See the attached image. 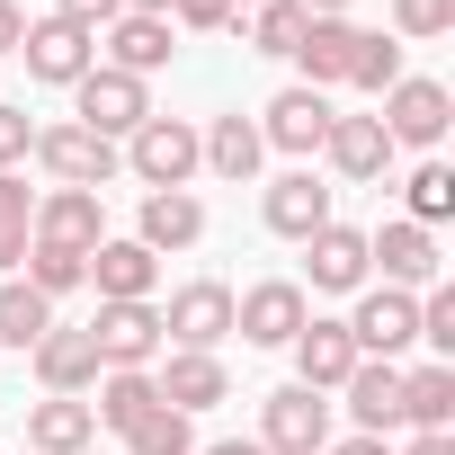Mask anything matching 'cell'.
<instances>
[{"instance_id": "ac0fdd59", "label": "cell", "mask_w": 455, "mask_h": 455, "mask_svg": "<svg viewBox=\"0 0 455 455\" xmlns=\"http://www.w3.org/2000/svg\"><path fill=\"white\" fill-rule=\"evenodd\" d=\"M322 223H331V188H322L313 170H286V179L268 188V233H277V242H313Z\"/></svg>"}, {"instance_id": "603a6c76", "label": "cell", "mask_w": 455, "mask_h": 455, "mask_svg": "<svg viewBox=\"0 0 455 455\" xmlns=\"http://www.w3.org/2000/svg\"><path fill=\"white\" fill-rule=\"evenodd\" d=\"M28 357H36L45 393H90V384H99V348H90V331H63V322H54Z\"/></svg>"}, {"instance_id": "b9f144b4", "label": "cell", "mask_w": 455, "mask_h": 455, "mask_svg": "<svg viewBox=\"0 0 455 455\" xmlns=\"http://www.w3.org/2000/svg\"><path fill=\"white\" fill-rule=\"evenodd\" d=\"M411 455H455V428H419V437H411Z\"/></svg>"}, {"instance_id": "2e32d148", "label": "cell", "mask_w": 455, "mask_h": 455, "mask_svg": "<svg viewBox=\"0 0 455 455\" xmlns=\"http://www.w3.org/2000/svg\"><path fill=\"white\" fill-rule=\"evenodd\" d=\"M348 366H357L348 322H304V331H295V384H304V393H339Z\"/></svg>"}, {"instance_id": "6da1fadb", "label": "cell", "mask_w": 455, "mask_h": 455, "mask_svg": "<svg viewBox=\"0 0 455 455\" xmlns=\"http://www.w3.org/2000/svg\"><path fill=\"white\" fill-rule=\"evenodd\" d=\"M125 170H134L143 188H188V179L205 170V143H196L188 116H143V125L125 134Z\"/></svg>"}, {"instance_id": "cb8c5ba5", "label": "cell", "mask_w": 455, "mask_h": 455, "mask_svg": "<svg viewBox=\"0 0 455 455\" xmlns=\"http://www.w3.org/2000/svg\"><path fill=\"white\" fill-rule=\"evenodd\" d=\"M90 437H99V419H90L81 393H45V402L28 411V446H36V455H81Z\"/></svg>"}, {"instance_id": "ab89813d", "label": "cell", "mask_w": 455, "mask_h": 455, "mask_svg": "<svg viewBox=\"0 0 455 455\" xmlns=\"http://www.w3.org/2000/svg\"><path fill=\"white\" fill-rule=\"evenodd\" d=\"M54 19H72V28H108L116 0H54Z\"/></svg>"}, {"instance_id": "f1b7e54d", "label": "cell", "mask_w": 455, "mask_h": 455, "mask_svg": "<svg viewBox=\"0 0 455 455\" xmlns=\"http://www.w3.org/2000/svg\"><path fill=\"white\" fill-rule=\"evenodd\" d=\"M54 331V304L28 286V277H0V339H10V348H36Z\"/></svg>"}, {"instance_id": "ffe728a7", "label": "cell", "mask_w": 455, "mask_h": 455, "mask_svg": "<svg viewBox=\"0 0 455 455\" xmlns=\"http://www.w3.org/2000/svg\"><path fill=\"white\" fill-rule=\"evenodd\" d=\"M134 242H143L152 259H161V251L205 242V205H196L188 188H152V196H143V233H134Z\"/></svg>"}, {"instance_id": "8992f818", "label": "cell", "mask_w": 455, "mask_h": 455, "mask_svg": "<svg viewBox=\"0 0 455 455\" xmlns=\"http://www.w3.org/2000/svg\"><path fill=\"white\" fill-rule=\"evenodd\" d=\"M313 322V304H304V286L295 277H268V286H251V295H233V331L251 339V348H295V331Z\"/></svg>"}, {"instance_id": "d590c367", "label": "cell", "mask_w": 455, "mask_h": 455, "mask_svg": "<svg viewBox=\"0 0 455 455\" xmlns=\"http://www.w3.org/2000/svg\"><path fill=\"white\" fill-rule=\"evenodd\" d=\"M419 339L428 348H455V286H428L419 295Z\"/></svg>"}, {"instance_id": "7bdbcfd3", "label": "cell", "mask_w": 455, "mask_h": 455, "mask_svg": "<svg viewBox=\"0 0 455 455\" xmlns=\"http://www.w3.org/2000/svg\"><path fill=\"white\" fill-rule=\"evenodd\" d=\"M19 259H28V233H0V277H10Z\"/></svg>"}, {"instance_id": "44dd1931", "label": "cell", "mask_w": 455, "mask_h": 455, "mask_svg": "<svg viewBox=\"0 0 455 455\" xmlns=\"http://www.w3.org/2000/svg\"><path fill=\"white\" fill-rule=\"evenodd\" d=\"M152 384H161L170 411H214L223 393H233V384H223V357H205V348H170V366Z\"/></svg>"}, {"instance_id": "83f0119b", "label": "cell", "mask_w": 455, "mask_h": 455, "mask_svg": "<svg viewBox=\"0 0 455 455\" xmlns=\"http://www.w3.org/2000/svg\"><path fill=\"white\" fill-rule=\"evenodd\" d=\"M152 411H161V384H152V375H99V402H90V419H108V428L125 437V428H143Z\"/></svg>"}, {"instance_id": "f35d334b", "label": "cell", "mask_w": 455, "mask_h": 455, "mask_svg": "<svg viewBox=\"0 0 455 455\" xmlns=\"http://www.w3.org/2000/svg\"><path fill=\"white\" fill-rule=\"evenodd\" d=\"M170 28H233V0H170Z\"/></svg>"}, {"instance_id": "30bf717a", "label": "cell", "mask_w": 455, "mask_h": 455, "mask_svg": "<svg viewBox=\"0 0 455 455\" xmlns=\"http://www.w3.org/2000/svg\"><path fill=\"white\" fill-rule=\"evenodd\" d=\"M161 339H179V348H223L233 339V286H214V277H196V286H179L170 295V313H161Z\"/></svg>"}, {"instance_id": "7c38bea8", "label": "cell", "mask_w": 455, "mask_h": 455, "mask_svg": "<svg viewBox=\"0 0 455 455\" xmlns=\"http://www.w3.org/2000/svg\"><path fill=\"white\" fill-rule=\"evenodd\" d=\"M331 116H339V108H331L322 90H304V81H295V90H277V99H268V116H259V143H277V152L313 161V152H322V134H331Z\"/></svg>"}, {"instance_id": "277c9868", "label": "cell", "mask_w": 455, "mask_h": 455, "mask_svg": "<svg viewBox=\"0 0 455 455\" xmlns=\"http://www.w3.org/2000/svg\"><path fill=\"white\" fill-rule=\"evenodd\" d=\"M36 161L54 170V188H90V196L125 170V152H116L108 134H90V125H45V134H36Z\"/></svg>"}, {"instance_id": "1f68e13d", "label": "cell", "mask_w": 455, "mask_h": 455, "mask_svg": "<svg viewBox=\"0 0 455 455\" xmlns=\"http://www.w3.org/2000/svg\"><path fill=\"white\" fill-rule=\"evenodd\" d=\"M125 455H196V428H188V411H152L143 428H125Z\"/></svg>"}, {"instance_id": "5bb4252c", "label": "cell", "mask_w": 455, "mask_h": 455, "mask_svg": "<svg viewBox=\"0 0 455 455\" xmlns=\"http://www.w3.org/2000/svg\"><path fill=\"white\" fill-rule=\"evenodd\" d=\"M339 393H348L357 437H393V428H402V366H393V357H357Z\"/></svg>"}, {"instance_id": "5b68a950", "label": "cell", "mask_w": 455, "mask_h": 455, "mask_svg": "<svg viewBox=\"0 0 455 455\" xmlns=\"http://www.w3.org/2000/svg\"><path fill=\"white\" fill-rule=\"evenodd\" d=\"M446 116H455V99H446L437 81H411V72H402V81L384 90V116H375V125L393 134V152H402V143H411V152H437V143H446Z\"/></svg>"}, {"instance_id": "ee69618b", "label": "cell", "mask_w": 455, "mask_h": 455, "mask_svg": "<svg viewBox=\"0 0 455 455\" xmlns=\"http://www.w3.org/2000/svg\"><path fill=\"white\" fill-rule=\"evenodd\" d=\"M205 455H268V446H259V437H214Z\"/></svg>"}, {"instance_id": "8fae6325", "label": "cell", "mask_w": 455, "mask_h": 455, "mask_svg": "<svg viewBox=\"0 0 455 455\" xmlns=\"http://www.w3.org/2000/svg\"><path fill=\"white\" fill-rule=\"evenodd\" d=\"M28 242L99 251V242H108V205H99L90 188H54V196H36V214H28Z\"/></svg>"}, {"instance_id": "4fadbf2b", "label": "cell", "mask_w": 455, "mask_h": 455, "mask_svg": "<svg viewBox=\"0 0 455 455\" xmlns=\"http://www.w3.org/2000/svg\"><path fill=\"white\" fill-rule=\"evenodd\" d=\"M99 54H108V72H134V81H152V72L179 54V28H170V19H143V10H116Z\"/></svg>"}, {"instance_id": "c3c4849f", "label": "cell", "mask_w": 455, "mask_h": 455, "mask_svg": "<svg viewBox=\"0 0 455 455\" xmlns=\"http://www.w3.org/2000/svg\"><path fill=\"white\" fill-rule=\"evenodd\" d=\"M242 10H259V0H233V19H242Z\"/></svg>"}, {"instance_id": "7402d4cb", "label": "cell", "mask_w": 455, "mask_h": 455, "mask_svg": "<svg viewBox=\"0 0 455 455\" xmlns=\"http://www.w3.org/2000/svg\"><path fill=\"white\" fill-rule=\"evenodd\" d=\"M322 152H331V170H339V179H384V161H393V134H384L375 116H331Z\"/></svg>"}, {"instance_id": "484cf974", "label": "cell", "mask_w": 455, "mask_h": 455, "mask_svg": "<svg viewBox=\"0 0 455 455\" xmlns=\"http://www.w3.org/2000/svg\"><path fill=\"white\" fill-rule=\"evenodd\" d=\"M196 143H205V170H214V179H233V188L268 161V143H259V125H251V116H214Z\"/></svg>"}, {"instance_id": "d6986e66", "label": "cell", "mask_w": 455, "mask_h": 455, "mask_svg": "<svg viewBox=\"0 0 455 455\" xmlns=\"http://www.w3.org/2000/svg\"><path fill=\"white\" fill-rule=\"evenodd\" d=\"M152 251L143 242H99L90 251V286H99V304H152Z\"/></svg>"}, {"instance_id": "ba28073f", "label": "cell", "mask_w": 455, "mask_h": 455, "mask_svg": "<svg viewBox=\"0 0 455 455\" xmlns=\"http://www.w3.org/2000/svg\"><path fill=\"white\" fill-rule=\"evenodd\" d=\"M348 339H357V357H393V366H402V348L419 339V295H402V286H375V295H357V313H348Z\"/></svg>"}, {"instance_id": "7a4b0ae2", "label": "cell", "mask_w": 455, "mask_h": 455, "mask_svg": "<svg viewBox=\"0 0 455 455\" xmlns=\"http://www.w3.org/2000/svg\"><path fill=\"white\" fill-rule=\"evenodd\" d=\"M90 348H99V375H152V357H161V304H99Z\"/></svg>"}, {"instance_id": "e575fe53", "label": "cell", "mask_w": 455, "mask_h": 455, "mask_svg": "<svg viewBox=\"0 0 455 455\" xmlns=\"http://www.w3.org/2000/svg\"><path fill=\"white\" fill-rule=\"evenodd\" d=\"M393 28L428 45V36H446V28H455V0H393Z\"/></svg>"}, {"instance_id": "4dcf8cb0", "label": "cell", "mask_w": 455, "mask_h": 455, "mask_svg": "<svg viewBox=\"0 0 455 455\" xmlns=\"http://www.w3.org/2000/svg\"><path fill=\"white\" fill-rule=\"evenodd\" d=\"M304 28H313V10H295V0H259V10H251V45H259V54H286V63H295Z\"/></svg>"}, {"instance_id": "9c48e42d", "label": "cell", "mask_w": 455, "mask_h": 455, "mask_svg": "<svg viewBox=\"0 0 455 455\" xmlns=\"http://www.w3.org/2000/svg\"><path fill=\"white\" fill-rule=\"evenodd\" d=\"M259 446H268V455H322V446H331V402L304 393V384L268 393V411H259Z\"/></svg>"}, {"instance_id": "e0dca14e", "label": "cell", "mask_w": 455, "mask_h": 455, "mask_svg": "<svg viewBox=\"0 0 455 455\" xmlns=\"http://www.w3.org/2000/svg\"><path fill=\"white\" fill-rule=\"evenodd\" d=\"M304 268H313L322 295H357L375 259H366V233H348V223H322V233L304 242Z\"/></svg>"}, {"instance_id": "3957f363", "label": "cell", "mask_w": 455, "mask_h": 455, "mask_svg": "<svg viewBox=\"0 0 455 455\" xmlns=\"http://www.w3.org/2000/svg\"><path fill=\"white\" fill-rule=\"evenodd\" d=\"M72 99H81V116H72V125H90V134H108V143H116V134H134V125L152 116V90H143L134 72H108V63H90V72L72 81Z\"/></svg>"}, {"instance_id": "836d02e7", "label": "cell", "mask_w": 455, "mask_h": 455, "mask_svg": "<svg viewBox=\"0 0 455 455\" xmlns=\"http://www.w3.org/2000/svg\"><path fill=\"white\" fill-rule=\"evenodd\" d=\"M348 81L384 99V90L402 81V45H393V36H357V63H348Z\"/></svg>"}, {"instance_id": "74e56055", "label": "cell", "mask_w": 455, "mask_h": 455, "mask_svg": "<svg viewBox=\"0 0 455 455\" xmlns=\"http://www.w3.org/2000/svg\"><path fill=\"white\" fill-rule=\"evenodd\" d=\"M28 214H36V188L19 170H0V233H28Z\"/></svg>"}, {"instance_id": "f546056e", "label": "cell", "mask_w": 455, "mask_h": 455, "mask_svg": "<svg viewBox=\"0 0 455 455\" xmlns=\"http://www.w3.org/2000/svg\"><path fill=\"white\" fill-rule=\"evenodd\" d=\"M28 286L54 304L72 286H90V251H54V242H28Z\"/></svg>"}, {"instance_id": "4316f807", "label": "cell", "mask_w": 455, "mask_h": 455, "mask_svg": "<svg viewBox=\"0 0 455 455\" xmlns=\"http://www.w3.org/2000/svg\"><path fill=\"white\" fill-rule=\"evenodd\" d=\"M402 428H455V366H411L402 375Z\"/></svg>"}, {"instance_id": "8d00e7d4", "label": "cell", "mask_w": 455, "mask_h": 455, "mask_svg": "<svg viewBox=\"0 0 455 455\" xmlns=\"http://www.w3.org/2000/svg\"><path fill=\"white\" fill-rule=\"evenodd\" d=\"M36 152V125H28V108H10V99H0V170H19Z\"/></svg>"}, {"instance_id": "7dc6e473", "label": "cell", "mask_w": 455, "mask_h": 455, "mask_svg": "<svg viewBox=\"0 0 455 455\" xmlns=\"http://www.w3.org/2000/svg\"><path fill=\"white\" fill-rule=\"evenodd\" d=\"M116 10H143V19H170V0H116Z\"/></svg>"}, {"instance_id": "bcb514c9", "label": "cell", "mask_w": 455, "mask_h": 455, "mask_svg": "<svg viewBox=\"0 0 455 455\" xmlns=\"http://www.w3.org/2000/svg\"><path fill=\"white\" fill-rule=\"evenodd\" d=\"M295 10H313V19H339V10H348V0H295Z\"/></svg>"}, {"instance_id": "d6a6232c", "label": "cell", "mask_w": 455, "mask_h": 455, "mask_svg": "<svg viewBox=\"0 0 455 455\" xmlns=\"http://www.w3.org/2000/svg\"><path fill=\"white\" fill-rule=\"evenodd\" d=\"M402 196H411V223H446V214H455V170H446V161H419Z\"/></svg>"}, {"instance_id": "f6af8a7d", "label": "cell", "mask_w": 455, "mask_h": 455, "mask_svg": "<svg viewBox=\"0 0 455 455\" xmlns=\"http://www.w3.org/2000/svg\"><path fill=\"white\" fill-rule=\"evenodd\" d=\"M331 455H393L384 437H348V446H331Z\"/></svg>"}, {"instance_id": "52a82bcc", "label": "cell", "mask_w": 455, "mask_h": 455, "mask_svg": "<svg viewBox=\"0 0 455 455\" xmlns=\"http://www.w3.org/2000/svg\"><path fill=\"white\" fill-rule=\"evenodd\" d=\"M28 81H54V90H72L90 63H99V28H72V19H28Z\"/></svg>"}, {"instance_id": "60d3db41", "label": "cell", "mask_w": 455, "mask_h": 455, "mask_svg": "<svg viewBox=\"0 0 455 455\" xmlns=\"http://www.w3.org/2000/svg\"><path fill=\"white\" fill-rule=\"evenodd\" d=\"M28 45V10H19V0H0V54H19Z\"/></svg>"}, {"instance_id": "d4e9b609", "label": "cell", "mask_w": 455, "mask_h": 455, "mask_svg": "<svg viewBox=\"0 0 455 455\" xmlns=\"http://www.w3.org/2000/svg\"><path fill=\"white\" fill-rule=\"evenodd\" d=\"M357 36H366V28H348V19H313V28H304V45H295V63H304V90H331V81H348V63H357Z\"/></svg>"}, {"instance_id": "9a60e30c", "label": "cell", "mask_w": 455, "mask_h": 455, "mask_svg": "<svg viewBox=\"0 0 455 455\" xmlns=\"http://www.w3.org/2000/svg\"><path fill=\"white\" fill-rule=\"evenodd\" d=\"M366 259H384V286H437V242H428V223H384V233H366Z\"/></svg>"}]
</instances>
